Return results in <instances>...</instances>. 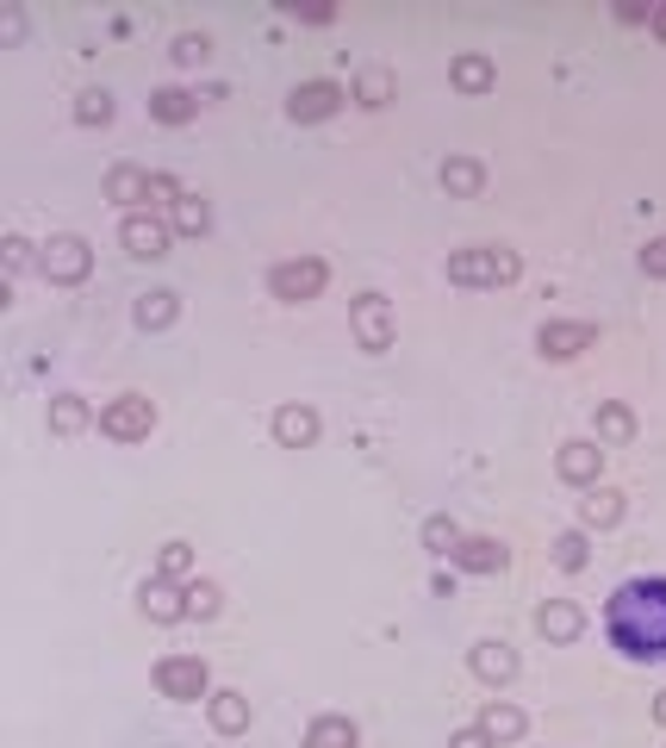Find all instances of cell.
<instances>
[{"mask_svg": "<svg viewBox=\"0 0 666 748\" xmlns=\"http://www.w3.org/2000/svg\"><path fill=\"white\" fill-rule=\"evenodd\" d=\"M605 643L629 668H666V574H629L610 587Z\"/></svg>", "mask_w": 666, "mask_h": 748, "instance_id": "cell-1", "label": "cell"}, {"mask_svg": "<svg viewBox=\"0 0 666 748\" xmlns=\"http://www.w3.org/2000/svg\"><path fill=\"white\" fill-rule=\"evenodd\" d=\"M449 281H467V288H486V281H517V256L511 249H461L449 256Z\"/></svg>", "mask_w": 666, "mask_h": 748, "instance_id": "cell-2", "label": "cell"}, {"mask_svg": "<svg viewBox=\"0 0 666 748\" xmlns=\"http://www.w3.org/2000/svg\"><path fill=\"white\" fill-rule=\"evenodd\" d=\"M150 424H156V405L137 400V393H125L118 405H106V412H100V431H106V437H144Z\"/></svg>", "mask_w": 666, "mask_h": 748, "instance_id": "cell-3", "label": "cell"}, {"mask_svg": "<svg viewBox=\"0 0 666 748\" xmlns=\"http://www.w3.org/2000/svg\"><path fill=\"white\" fill-rule=\"evenodd\" d=\"M156 686H162V699H200V692H206V668H200L193 655H169V661L156 668Z\"/></svg>", "mask_w": 666, "mask_h": 748, "instance_id": "cell-4", "label": "cell"}, {"mask_svg": "<svg viewBox=\"0 0 666 748\" xmlns=\"http://www.w3.org/2000/svg\"><path fill=\"white\" fill-rule=\"evenodd\" d=\"M598 468H605V443H561V480L573 487H598Z\"/></svg>", "mask_w": 666, "mask_h": 748, "instance_id": "cell-5", "label": "cell"}, {"mask_svg": "<svg viewBox=\"0 0 666 748\" xmlns=\"http://www.w3.org/2000/svg\"><path fill=\"white\" fill-rule=\"evenodd\" d=\"M268 288L281 293V300H305V293L324 288V263H286V269L268 275Z\"/></svg>", "mask_w": 666, "mask_h": 748, "instance_id": "cell-6", "label": "cell"}, {"mask_svg": "<svg viewBox=\"0 0 666 748\" xmlns=\"http://www.w3.org/2000/svg\"><path fill=\"white\" fill-rule=\"evenodd\" d=\"M343 107V88L337 81H312V88H293V100H286V113L293 119H324Z\"/></svg>", "mask_w": 666, "mask_h": 748, "instance_id": "cell-7", "label": "cell"}, {"mask_svg": "<svg viewBox=\"0 0 666 748\" xmlns=\"http://www.w3.org/2000/svg\"><path fill=\"white\" fill-rule=\"evenodd\" d=\"M591 337H598L591 325H542V331H535V344H542V356H554V362H567V356H579V349H586Z\"/></svg>", "mask_w": 666, "mask_h": 748, "instance_id": "cell-8", "label": "cell"}, {"mask_svg": "<svg viewBox=\"0 0 666 748\" xmlns=\"http://www.w3.org/2000/svg\"><path fill=\"white\" fill-rule=\"evenodd\" d=\"M44 275H57V281H81V275H88V249H81V237H57V244L44 249Z\"/></svg>", "mask_w": 666, "mask_h": 748, "instance_id": "cell-9", "label": "cell"}, {"mask_svg": "<svg viewBox=\"0 0 666 748\" xmlns=\"http://www.w3.org/2000/svg\"><path fill=\"white\" fill-rule=\"evenodd\" d=\"M125 249L156 263V256H169V231L156 225V219H125Z\"/></svg>", "mask_w": 666, "mask_h": 748, "instance_id": "cell-10", "label": "cell"}, {"mask_svg": "<svg viewBox=\"0 0 666 748\" xmlns=\"http://www.w3.org/2000/svg\"><path fill=\"white\" fill-rule=\"evenodd\" d=\"M144 617H156V624H174V617H188V593H174L169 580H150L144 587Z\"/></svg>", "mask_w": 666, "mask_h": 748, "instance_id": "cell-11", "label": "cell"}, {"mask_svg": "<svg viewBox=\"0 0 666 748\" xmlns=\"http://www.w3.org/2000/svg\"><path fill=\"white\" fill-rule=\"evenodd\" d=\"M455 561H461V568H474V574H498V568L511 561V549L493 543V537H474V543H461V549H455Z\"/></svg>", "mask_w": 666, "mask_h": 748, "instance_id": "cell-12", "label": "cell"}, {"mask_svg": "<svg viewBox=\"0 0 666 748\" xmlns=\"http://www.w3.org/2000/svg\"><path fill=\"white\" fill-rule=\"evenodd\" d=\"M617 518H623V493L591 487V493L579 499V524H598V531H605V524H617Z\"/></svg>", "mask_w": 666, "mask_h": 748, "instance_id": "cell-13", "label": "cell"}, {"mask_svg": "<svg viewBox=\"0 0 666 748\" xmlns=\"http://www.w3.org/2000/svg\"><path fill=\"white\" fill-rule=\"evenodd\" d=\"M274 437H281V443H312V437H318V412L281 405V412H274Z\"/></svg>", "mask_w": 666, "mask_h": 748, "instance_id": "cell-14", "label": "cell"}, {"mask_svg": "<svg viewBox=\"0 0 666 748\" xmlns=\"http://www.w3.org/2000/svg\"><path fill=\"white\" fill-rule=\"evenodd\" d=\"M212 724L225 729V736L230 729H244L249 724V699L244 692H212Z\"/></svg>", "mask_w": 666, "mask_h": 748, "instance_id": "cell-15", "label": "cell"}, {"mask_svg": "<svg viewBox=\"0 0 666 748\" xmlns=\"http://www.w3.org/2000/svg\"><path fill=\"white\" fill-rule=\"evenodd\" d=\"M474 668L486 673V680H511V673H517V655L505 649V643H479V649H474Z\"/></svg>", "mask_w": 666, "mask_h": 748, "instance_id": "cell-16", "label": "cell"}, {"mask_svg": "<svg viewBox=\"0 0 666 748\" xmlns=\"http://www.w3.org/2000/svg\"><path fill=\"white\" fill-rule=\"evenodd\" d=\"M305 748H355V724L349 717H324V724H312Z\"/></svg>", "mask_w": 666, "mask_h": 748, "instance_id": "cell-17", "label": "cell"}, {"mask_svg": "<svg viewBox=\"0 0 666 748\" xmlns=\"http://www.w3.org/2000/svg\"><path fill=\"white\" fill-rule=\"evenodd\" d=\"M542 636H554V643H567V636H579V612L573 605H542Z\"/></svg>", "mask_w": 666, "mask_h": 748, "instance_id": "cell-18", "label": "cell"}, {"mask_svg": "<svg viewBox=\"0 0 666 748\" xmlns=\"http://www.w3.org/2000/svg\"><path fill=\"white\" fill-rule=\"evenodd\" d=\"M479 729L486 736H498V743H511V736H523V711H511V705H493L486 717H479Z\"/></svg>", "mask_w": 666, "mask_h": 748, "instance_id": "cell-19", "label": "cell"}, {"mask_svg": "<svg viewBox=\"0 0 666 748\" xmlns=\"http://www.w3.org/2000/svg\"><path fill=\"white\" fill-rule=\"evenodd\" d=\"M554 568H567V574L586 568V531H567V537L554 543Z\"/></svg>", "mask_w": 666, "mask_h": 748, "instance_id": "cell-20", "label": "cell"}, {"mask_svg": "<svg viewBox=\"0 0 666 748\" xmlns=\"http://www.w3.org/2000/svg\"><path fill=\"white\" fill-rule=\"evenodd\" d=\"M169 300H174V293H144V300H137V325H169V319H174Z\"/></svg>", "mask_w": 666, "mask_h": 748, "instance_id": "cell-21", "label": "cell"}, {"mask_svg": "<svg viewBox=\"0 0 666 748\" xmlns=\"http://www.w3.org/2000/svg\"><path fill=\"white\" fill-rule=\"evenodd\" d=\"M150 113H156V119H169V125H174V119H188V113H193V94L169 88V94H156V100H150Z\"/></svg>", "mask_w": 666, "mask_h": 748, "instance_id": "cell-22", "label": "cell"}, {"mask_svg": "<svg viewBox=\"0 0 666 748\" xmlns=\"http://www.w3.org/2000/svg\"><path fill=\"white\" fill-rule=\"evenodd\" d=\"M106 125V119H113V94H106V88H88V94H81V125Z\"/></svg>", "mask_w": 666, "mask_h": 748, "instance_id": "cell-23", "label": "cell"}, {"mask_svg": "<svg viewBox=\"0 0 666 748\" xmlns=\"http://www.w3.org/2000/svg\"><path fill=\"white\" fill-rule=\"evenodd\" d=\"M212 612H218V587H212V580L188 587V617H212Z\"/></svg>", "mask_w": 666, "mask_h": 748, "instance_id": "cell-24", "label": "cell"}, {"mask_svg": "<svg viewBox=\"0 0 666 748\" xmlns=\"http://www.w3.org/2000/svg\"><path fill=\"white\" fill-rule=\"evenodd\" d=\"M362 337H368V344H381V337H386V312H381V300H374V293L362 300Z\"/></svg>", "mask_w": 666, "mask_h": 748, "instance_id": "cell-25", "label": "cell"}, {"mask_svg": "<svg viewBox=\"0 0 666 748\" xmlns=\"http://www.w3.org/2000/svg\"><path fill=\"white\" fill-rule=\"evenodd\" d=\"M442 188H461V193L479 188V169L474 163H442Z\"/></svg>", "mask_w": 666, "mask_h": 748, "instance_id": "cell-26", "label": "cell"}, {"mask_svg": "<svg viewBox=\"0 0 666 748\" xmlns=\"http://www.w3.org/2000/svg\"><path fill=\"white\" fill-rule=\"evenodd\" d=\"M598 431H605V437H629V431H635V418H629L623 405H605V412H598Z\"/></svg>", "mask_w": 666, "mask_h": 748, "instance_id": "cell-27", "label": "cell"}, {"mask_svg": "<svg viewBox=\"0 0 666 748\" xmlns=\"http://www.w3.org/2000/svg\"><path fill=\"white\" fill-rule=\"evenodd\" d=\"M486 76H493V69H486V57H461V63H455V81H461V88H486Z\"/></svg>", "mask_w": 666, "mask_h": 748, "instance_id": "cell-28", "label": "cell"}, {"mask_svg": "<svg viewBox=\"0 0 666 748\" xmlns=\"http://www.w3.org/2000/svg\"><path fill=\"white\" fill-rule=\"evenodd\" d=\"M424 537H430V549H437V556H455V543H461V531H455V524H430V531H424Z\"/></svg>", "mask_w": 666, "mask_h": 748, "instance_id": "cell-29", "label": "cell"}, {"mask_svg": "<svg viewBox=\"0 0 666 748\" xmlns=\"http://www.w3.org/2000/svg\"><path fill=\"white\" fill-rule=\"evenodd\" d=\"M113 193H118V200H137V193L150 200V181H144V175H132V169H118L113 175Z\"/></svg>", "mask_w": 666, "mask_h": 748, "instance_id": "cell-30", "label": "cell"}, {"mask_svg": "<svg viewBox=\"0 0 666 748\" xmlns=\"http://www.w3.org/2000/svg\"><path fill=\"white\" fill-rule=\"evenodd\" d=\"M206 225H212V212L200 200H181V231H206Z\"/></svg>", "mask_w": 666, "mask_h": 748, "instance_id": "cell-31", "label": "cell"}, {"mask_svg": "<svg viewBox=\"0 0 666 748\" xmlns=\"http://www.w3.org/2000/svg\"><path fill=\"white\" fill-rule=\"evenodd\" d=\"M642 269H647V275H661V281H666V237H654V244L642 249Z\"/></svg>", "mask_w": 666, "mask_h": 748, "instance_id": "cell-32", "label": "cell"}, {"mask_svg": "<svg viewBox=\"0 0 666 748\" xmlns=\"http://www.w3.org/2000/svg\"><path fill=\"white\" fill-rule=\"evenodd\" d=\"M206 51H212L206 38H181V44H174V57H181V63H206Z\"/></svg>", "mask_w": 666, "mask_h": 748, "instance_id": "cell-33", "label": "cell"}, {"mask_svg": "<svg viewBox=\"0 0 666 748\" xmlns=\"http://www.w3.org/2000/svg\"><path fill=\"white\" fill-rule=\"evenodd\" d=\"M162 574H188V543H169V556H162Z\"/></svg>", "mask_w": 666, "mask_h": 748, "instance_id": "cell-34", "label": "cell"}, {"mask_svg": "<svg viewBox=\"0 0 666 748\" xmlns=\"http://www.w3.org/2000/svg\"><path fill=\"white\" fill-rule=\"evenodd\" d=\"M381 100H386V76H368L362 81V107H381Z\"/></svg>", "mask_w": 666, "mask_h": 748, "instance_id": "cell-35", "label": "cell"}, {"mask_svg": "<svg viewBox=\"0 0 666 748\" xmlns=\"http://www.w3.org/2000/svg\"><path fill=\"white\" fill-rule=\"evenodd\" d=\"M76 424H81V405L63 400V405H57V431H76Z\"/></svg>", "mask_w": 666, "mask_h": 748, "instance_id": "cell-36", "label": "cell"}, {"mask_svg": "<svg viewBox=\"0 0 666 748\" xmlns=\"http://www.w3.org/2000/svg\"><path fill=\"white\" fill-rule=\"evenodd\" d=\"M486 743H493L486 729H461V736H455V743H449V748H486Z\"/></svg>", "mask_w": 666, "mask_h": 748, "instance_id": "cell-37", "label": "cell"}, {"mask_svg": "<svg viewBox=\"0 0 666 748\" xmlns=\"http://www.w3.org/2000/svg\"><path fill=\"white\" fill-rule=\"evenodd\" d=\"M654 717H661V724H666V692H661V699H654Z\"/></svg>", "mask_w": 666, "mask_h": 748, "instance_id": "cell-38", "label": "cell"}]
</instances>
